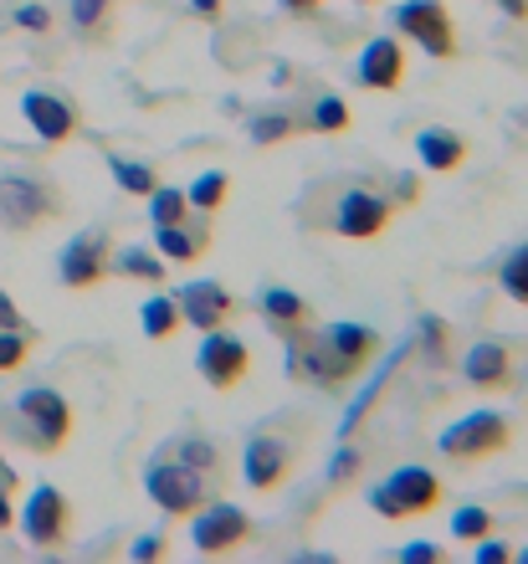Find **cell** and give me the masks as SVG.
<instances>
[{"mask_svg": "<svg viewBox=\"0 0 528 564\" xmlns=\"http://www.w3.org/2000/svg\"><path fill=\"white\" fill-rule=\"evenodd\" d=\"M441 492H446V482L431 467H396L365 492V503L380 519H421V513H431L441 503Z\"/></svg>", "mask_w": 528, "mask_h": 564, "instance_id": "6da1fadb", "label": "cell"}, {"mask_svg": "<svg viewBox=\"0 0 528 564\" xmlns=\"http://www.w3.org/2000/svg\"><path fill=\"white\" fill-rule=\"evenodd\" d=\"M508 442H514V421L503 416V411H467V416L452 421V426L437 436L441 457H452V462L498 457Z\"/></svg>", "mask_w": 528, "mask_h": 564, "instance_id": "7a4b0ae2", "label": "cell"}, {"mask_svg": "<svg viewBox=\"0 0 528 564\" xmlns=\"http://www.w3.org/2000/svg\"><path fill=\"white\" fill-rule=\"evenodd\" d=\"M400 36H411L421 46L425 57H456V26H452V11L441 6V0H400L396 11H390Z\"/></svg>", "mask_w": 528, "mask_h": 564, "instance_id": "3957f363", "label": "cell"}, {"mask_svg": "<svg viewBox=\"0 0 528 564\" xmlns=\"http://www.w3.org/2000/svg\"><path fill=\"white\" fill-rule=\"evenodd\" d=\"M144 492L154 498L160 513H170V519H191L195 508L206 503V477L195 473V467H185V462H154V467L144 473Z\"/></svg>", "mask_w": 528, "mask_h": 564, "instance_id": "277c9868", "label": "cell"}, {"mask_svg": "<svg viewBox=\"0 0 528 564\" xmlns=\"http://www.w3.org/2000/svg\"><path fill=\"white\" fill-rule=\"evenodd\" d=\"M15 411H21V421L31 426V446H42V452H57V446L73 436V405L52 386L26 390V395L15 401Z\"/></svg>", "mask_w": 528, "mask_h": 564, "instance_id": "5b68a950", "label": "cell"}, {"mask_svg": "<svg viewBox=\"0 0 528 564\" xmlns=\"http://www.w3.org/2000/svg\"><path fill=\"white\" fill-rule=\"evenodd\" d=\"M191 519H195L191 523L195 554H226V550H236V544L251 539L247 508H236V503H201Z\"/></svg>", "mask_w": 528, "mask_h": 564, "instance_id": "8992f818", "label": "cell"}, {"mask_svg": "<svg viewBox=\"0 0 528 564\" xmlns=\"http://www.w3.org/2000/svg\"><path fill=\"white\" fill-rule=\"evenodd\" d=\"M195 365H201L211 390H236L251 370V349L226 328H206V339L195 349Z\"/></svg>", "mask_w": 528, "mask_h": 564, "instance_id": "52a82bcc", "label": "cell"}, {"mask_svg": "<svg viewBox=\"0 0 528 564\" xmlns=\"http://www.w3.org/2000/svg\"><path fill=\"white\" fill-rule=\"evenodd\" d=\"M390 200L375 191H365V185H354V191L338 195V206H334V231L344 241H375L390 226Z\"/></svg>", "mask_w": 528, "mask_h": 564, "instance_id": "ba28073f", "label": "cell"}, {"mask_svg": "<svg viewBox=\"0 0 528 564\" xmlns=\"http://www.w3.org/2000/svg\"><path fill=\"white\" fill-rule=\"evenodd\" d=\"M52 210H57V200H52V191H46L42 180L0 175V221L11 226V231H31V226H42Z\"/></svg>", "mask_w": 528, "mask_h": 564, "instance_id": "9c48e42d", "label": "cell"}, {"mask_svg": "<svg viewBox=\"0 0 528 564\" xmlns=\"http://www.w3.org/2000/svg\"><path fill=\"white\" fill-rule=\"evenodd\" d=\"M21 534H26L36 550H52V544H62V534H67V498H62L52 482L31 488L26 508H21Z\"/></svg>", "mask_w": 528, "mask_h": 564, "instance_id": "30bf717a", "label": "cell"}, {"mask_svg": "<svg viewBox=\"0 0 528 564\" xmlns=\"http://www.w3.org/2000/svg\"><path fill=\"white\" fill-rule=\"evenodd\" d=\"M175 303H180V324H195L201 334H206V328H226V318H231V308H236L231 293L211 278L185 282L175 293Z\"/></svg>", "mask_w": 528, "mask_h": 564, "instance_id": "8fae6325", "label": "cell"}, {"mask_svg": "<svg viewBox=\"0 0 528 564\" xmlns=\"http://www.w3.org/2000/svg\"><path fill=\"white\" fill-rule=\"evenodd\" d=\"M354 83H359V88H375V93H396L400 83H406V52H400L396 36H375V42L359 52Z\"/></svg>", "mask_w": 528, "mask_h": 564, "instance_id": "7c38bea8", "label": "cell"}, {"mask_svg": "<svg viewBox=\"0 0 528 564\" xmlns=\"http://www.w3.org/2000/svg\"><path fill=\"white\" fill-rule=\"evenodd\" d=\"M108 241L98 237V231H83V237H73L67 247H62L57 257V272L67 288H93V282H104L108 278Z\"/></svg>", "mask_w": 528, "mask_h": 564, "instance_id": "4fadbf2b", "label": "cell"}, {"mask_svg": "<svg viewBox=\"0 0 528 564\" xmlns=\"http://www.w3.org/2000/svg\"><path fill=\"white\" fill-rule=\"evenodd\" d=\"M288 467H293V457H288V446L278 442V436H267V431H257L247 446H241V482L257 492L278 488L282 477H288Z\"/></svg>", "mask_w": 528, "mask_h": 564, "instance_id": "5bb4252c", "label": "cell"}, {"mask_svg": "<svg viewBox=\"0 0 528 564\" xmlns=\"http://www.w3.org/2000/svg\"><path fill=\"white\" fill-rule=\"evenodd\" d=\"M21 113H26V123L46 144H62V139H73V129H77L73 104L57 98V93H26V98H21Z\"/></svg>", "mask_w": 528, "mask_h": 564, "instance_id": "9a60e30c", "label": "cell"}, {"mask_svg": "<svg viewBox=\"0 0 528 564\" xmlns=\"http://www.w3.org/2000/svg\"><path fill=\"white\" fill-rule=\"evenodd\" d=\"M462 375H467V386H477V390H503L508 375H514V359H508V349H503L498 339H477L467 355H462Z\"/></svg>", "mask_w": 528, "mask_h": 564, "instance_id": "2e32d148", "label": "cell"}, {"mask_svg": "<svg viewBox=\"0 0 528 564\" xmlns=\"http://www.w3.org/2000/svg\"><path fill=\"white\" fill-rule=\"evenodd\" d=\"M328 349H334L338 359H349L354 370H365L369 359H375V349H380V334L369 324H354V318H334V324L319 334Z\"/></svg>", "mask_w": 528, "mask_h": 564, "instance_id": "e0dca14e", "label": "cell"}, {"mask_svg": "<svg viewBox=\"0 0 528 564\" xmlns=\"http://www.w3.org/2000/svg\"><path fill=\"white\" fill-rule=\"evenodd\" d=\"M416 154H421V170H431V175H452V170H462V160H467V139L431 123V129L416 134Z\"/></svg>", "mask_w": 528, "mask_h": 564, "instance_id": "ac0fdd59", "label": "cell"}, {"mask_svg": "<svg viewBox=\"0 0 528 564\" xmlns=\"http://www.w3.org/2000/svg\"><path fill=\"white\" fill-rule=\"evenodd\" d=\"M257 303H262V318H267V324L282 328V334H298V328L313 318V308L293 293V288H262V297H257Z\"/></svg>", "mask_w": 528, "mask_h": 564, "instance_id": "d6986e66", "label": "cell"}, {"mask_svg": "<svg viewBox=\"0 0 528 564\" xmlns=\"http://www.w3.org/2000/svg\"><path fill=\"white\" fill-rule=\"evenodd\" d=\"M154 247H160L164 262H195V257L206 252V237L185 231V221H175V226H154Z\"/></svg>", "mask_w": 528, "mask_h": 564, "instance_id": "ffe728a7", "label": "cell"}, {"mask_svg": "<svg viewBox=\"0 0 528 564\" xmlns=\"http://www.w3.org/2000/svg\"><path fill=\"white\" fill-rule=\"evenodd\" d=\"M139 328H144L149 339H170V334L180 328V303L175 297H164V293H154L144 308H139Z\"/></svg>", "mask_w": 528, "mask_h": 564, "instance_id": "44dd1931", "label": "cell"}, {"mask_svg": "<svg viewBox=\"0 0 528 564\" xmlns=\"http://www.w3.org/2000/svg\"><path fill=\"white\" fill-rule=\"evenodd\" d=\"M226 191H231V180H226V170H206V175H195V180H191V191H185V200H191L195 210H220Z\"/></svg>", "mask_w": 528, "mask_h": 564, "instance_id": "7402d4cb", "label": "cell"}, {"mask_svg": "<svg viewBox=\"0 0 528 564\" xmlns=\"http://www.w3.org/2000/svg\"><path fill=\"white\" fill-rule=\"evenodd\" d=\"M123 278H133V282H164V257H154L149 247H129V252H118V262H114Z\"/></svg>", "mask_w": 528, "mask_h": 564, "instance_id": "603a6c76", "label": "cell"}, {"mask_svg": "<svg viewBox=\"0 0 528 564\" xmlns=\"http://www.w3.org/2000/svg\"><path fill=\"white\" fill-rule=\"evenodd\" d=\"M185 210H191L185 191H170V185H154V191H149V221H154V226L185 221Z\"/></svg>", "mask_w": 528, "mask_h": 564, "instance_id": "cb8c5ba5", "label": "cell"}, {"mask_svg": "<svg viewBox=\"0 0 528 564\" xmlns=\"http://www.w3.org/2000/svg\"><path fill=\"white\" fill-rule=\"evenodd\" d=\"M498 282H503V293L514 297V303H528V241H524V247H514L508 257H503Z\"/></svg>", "mask_w": 528, "mask_h": 564, "instance_id": "d4e9b609", "label": "cell"}, {"mask_svg": "<svg viewBox=\"0 0 528 564\" xmlns=\"http://www.w3.org/2000/svg\"><path fill=\"white\" fill-rule=\"evenodd\" d=\"M108 170H114V180H118V185H123L129 195H149L154 185H160L149 164H133V160H123V154H108Z\"/></svg>", "mask_w": 528, "mask_h": 564, "instance_id": "484cf974", "label": "cell"}, {"mask_svg": "<svg viewBox=\"0 0 528 564\" xmlns=\"http://www.w3.org/2000/svg\"><path fill=\"white\" fill-rule=\"evenodd\" d=\"M483 534H493V513H487L483 503H467L452 513V539H462V544H477Z\"/></svg>", "mask_w": 528, "mask_h": 564, "instance_id": "4316f807", "label": "cell"}, {"mask_svg": "<svg viewBox=\"0 0 528 564\" xmlns=\"http://www.w3.org/2000/svg\"><path fill=\"white\" fill-rule=\"evenodd\" d=\"M309 123L319 129V134H344V129H349V104L328 93V98H319V104H313V119Z\"/></svg>", "mask_w": 528, "mask_h": 564, "instance_id": "83f0119b", "label": "cell"}, {"mask_svg": "<svg viewBox=\"0 0 528 564\" xmlns=\"http://www.w3.org/2000/svg\"><path fill=\"white\" fill-rule=\"evenodd\" d=\"M288 134H293V119H288V113H257V119H251V144H282Z\"/></svg>", "mask_w": 528, "mask_h": 564, "instance_id": "f1b7e54d", "label": "cell"}, {"mask_svg": "<svg viewBox=\"0 0 528 564\" xmlns=\"http://www.w3.org/2000/svg\"><path fill=\"white\" fill-rule=\"evenodd\" d=\"M114 11V0H73V26L77 31H98Z\"/></svg>", "mask_w": 528, "mask_h": 564, "instance_id": "f546056e", "label": "cell"}, {"mask_svg": "<svg viewBox=\"0 0 528 564\" xmlns=\"http://www.w3.org/2000/svg\"><path fill=\"white\" fill-rule=\"evenodd\" d=\"M26 334H21V328H0V375L6 370H15V365H21V359H26Z\"/></svg>", "mask_w": 528, "mask_h": 564, "instance_id": "4dcf8cb0", "label": "cell"}, {"mask_svg": "<svg viewBox=\"0 0 528 564\" xmlns=\"http://www.w3.org/2000/svg\"><path fill=\"white\" fill-rule=\"evenodd\" d=\"M180 462H185V467H195V473L206 477L211 467H216V446H211V442H201V436H191V442L180 446Z\"/></svg>", "mask_w": 528, "mask_h": 564, "instance_id": "1f68e13d", "label": "cell"}, {"mask_svg": "<svg viewBox=\"0 0 528 564\" xmlns=\"http://www.w3.org/2000/svg\"><path fill=\"white\" fill-rule=\"evenodd\" d=\"M359 467H365V457H359L354 446H338L334 462H328V482H349V477L359 473Z\"/></svg>", "mask_w": 528, "mask_h": 564, "instance_id": "d6a6232c", "label": "cell"}, {"mask_svg": "<svg viewBox=\"0 0 528 564\" xmlns=\"http://www.w3.org/2000/svg\"><path fill=\"white\" fill-rule=\"evenodd\" d=\"M164 554H170V539H164V534H144V539H133V544H129V560L133 564L164 560Z\"/></svg>", "mask_w": 528, "mask_h": 564, "instance_id": "836d02e7", "label": "cell"}, {"mask_svg": "<svg viewBox=\"0 0 528 564\" xmlns=\"http://www.w3.org/2000/svg\"><path fill=\"white\" fill-rule=\"evenodd\" d=\"M15 26L21 31H46L52 26V15H46V6H31L26 0V6H15Z\"/></svg>", "mask_w": 528, "mask_h": 564, "instance_id": "e575fe53", "label": "cell"}, {"mask_svg": "<svg viewBox=\"0 0 528 564\" xmlns=\"http://www.w3.org/2000/svg\"><path fill=\"white\" fill-rule=\"evenodd\" d=\"M421 339H425V355L431 359L446 355V328H441V318H421Z\"/></svg>", "mask_w": 528, "mask_h": 564, "instance_id": "d590c367", "label": "cell"}, {"mask_svg": "<svg viewBox=\"0 0 528 564\" xmlns=\"http://www.w3.org/2000/svg\"><path fill=\"white\" fill-rule=\"evenodd\" d=\"M503 560H514V550L508 544H498V539H477V564H503Z\"/></svg>", "mask_w": 528, "mask_h": 564, "instance_id": "8d00e7d4", "label": "cell"}, {"mask_svg": "<svg viewBox=\"0 0 528 564\" xmlns=\"http://www.w3.org/2000/svg\"><path fill=\"white\" fill-rule=\"evenodd\" d=\"M0 328H21V308L11 303V293L0 288Z\"/></svg>", "mask_w": 528, "mask_h": 564, "instance_id": "74e56055", "label": "cell"}, {"mask_svg": "<svg viewBox=\"0 0 528 564\" xmlns=\"http://www.w3.org/2000/svg\"><path fill=\"white\" fill-rule=\"evenodd\" d=\"M400 560H441V544H406Z\"/></svg>", "mask_w": 528, "mask_h": 564, "instance_id": "f35d334b", "label": "cell"}, {"mask_svg": "<svg viewBox=\"0 0 528 564\" xmlns=\"http://www.w3.org/2000/svg\"><path fill=\"white\" fill-rule=\"evenodd\" d=\"M493 6H498L508 21H528V0H493Z\"/></svg>", "mask_w": 528, "mask_h": 564, "instance_id": "ab89813d", "label": "cell"}, {"mask_svg": "<svg viewBox=\"0 0 528 564\" xmlns=\"http://www.w3.org/2000/svg\"><path fill=\"white\" fill-rule=\"evenodd\" d=\"M282 11H293V15H309V11H319L323 0H278Z\"/></svg>", "mask_w": 528, "mask_h": 564, "instance_id": "60d3db41", "label": "cell"}, {"mask_svg": "<svg viewBox=\"0 0 528 564\" xmlns=\"http://www.w3.org/2000/svg\"><path fill=\"white\" fill-rule=\"evenodd\" d=\"M191 11L206 15V21H216V15H220V0H191Z\"/></svg>", "mask_w": 528, "mask_h": 564, "instance_id": "b9f144b4", "label": "cell"}, {"mask_svg": "<svg viewBox=\"0 0 528 564\" xmlns=\"http://www.w3.org/2000/svg\"><path fill=\"white\" fill-rule=\"evenodd\" d=\"M396 195H400V200H416V180L406 175V180H400V185H396Z\"/></svg>", "mask_w": 528, "mask_h": 564, "instance_id": "7bdbcfd3", "label": "cell"}, {"mask_svg": "<svg viewBox=\"0 0 528 564\" xmlns=\"http://www.w3.org/2000/svg\"><path fill=\"white\" fill-rule=\"evenodd\" d=\"M11 523H15L11 519V503H6V492H0V529H11Z\"/></svg>", "mask_w": 528, "mask_h": 564, "instance_id": "ee69618b", "label": "cell"}, {"mask_svg": "<svg viewBox=\"0 0 528 564\" xmlns=\"http://www.w3.org/2000/svg\"><path fill=\"white\" fill-rule=\"evenodd\" d=\"M359 6H375V0H359Z\"/></svg>", "mask_w": 528, "mask_h": 564, "instance_id": "f6af8a7d", "label": "cell"}, {"mask_svg": "<svg viewBox=\"0 0 528 564\" xmlns=\"http://www.w3.org/2000/svg\"><path fill=\"white\" fill-rule=\"evenodd\" d=\"M524 560H528V544H524Z\"/></svg>", "mask_w": 528, "mask_h": 564, "instance_id": "bcb514c9", "label": "cell"}]
</instances>
